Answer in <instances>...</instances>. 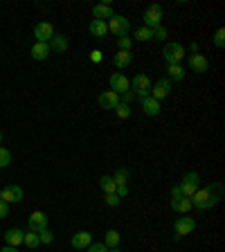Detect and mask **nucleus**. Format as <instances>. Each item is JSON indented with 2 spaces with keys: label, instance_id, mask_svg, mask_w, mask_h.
I'll return each instance as SVG.
<instances>
[{
  "label": "nucleus",
  "instance_id": "obj_1",
  "mask_svg": "<svg viewBox=\"0 0 225 252\" xmlns=\"http://www.w3.org/2000/svg\"><path fill=\"white\" fill-rule=\"evenodd\" d=\"M223 198V185L221 183H214L210 187H203V189H196V194L192 196V207L200 212H207L212 207L219 205V200Z\"/></svg>",
  "mask_w": 225,
  "mask_h": 252
},
{
  "label": "nucleus",
  "instance_id": "obj_2",
  "mask_svg": "<svg viewBox=\"0 0 225 252\" xmlns=\"http://www.w3.org/2000/svg\"><path fill=\"white\" fill-rule=\"evenodd\" d=\"M106 25H108L110 34H115V36H129V32H131V21L120 14H115L110 21H106Z\"/></svg>",
  "mask_w": 225,
  "mask_h": 252
},
{
  "label": "nucleus",
  "instance_id": "obj_3",
  "mask_svg": "<svg viewBox=\"0 0 225 252\" xmlns=\"http://www.w3.org/2000/svg\"><path fill=\"white\" fill-rule=\"evenodd\" d=\"M131 93L135 94V97H140V99L142 97H149V93H151V79L144 72H137L131 81Z\"/></svg>",
  "mask_w": 225,
  "mask_h": 252
},
{
  "label": "nucleus",
  "instance_id": "obj_4",
  "mask_svg": "<svg viewBox=\"0 0 225 252\" xmlns=\"http://www.w3.org/2000/svg\"><path fill=\"white\" fill-rule=\"evenodd\" d=\"M162 57H164V61H167V65H171V63H180L183 57H185V45L178 43V41L167 43L164 50H162Z\"/></svg>",
  "mask_w": 225,
  "mask_h": 252
},
{
  "label": "nucleus",
  "instance_id": "obj_5",
  "mask_svg": "<svg viewBox=\"0 0 225 252\" xmlns=\"http://www.w3.org/2000/svg\"><path fill=\"white\" fill-rule=\"evenodd\" d=\"M180 189H183V194L187 196V198H192V196L196 194V189H200V176L196 171L185 173L183 180H180Z\"/></svg>",
  "mask_w": 225,
  "mask_h": 252
},
{
  "label": "nucleus",
  "instance_id": "obj_6",
  "mask_svg": "<svg viewBox=\"0 0 225 252\" xmlns=\"http://www.w3.org/2000/svg\"><path fill=\"white\" fill-rule=\"evenodd\" d=\"M194 230H196V220L192 219V216H180V219H176V223H173V236H176V239H183V236L192 234Z\"/></svg>",
  "mask_w": 225,
  "mask_h": 252
},
{
  "label": "nucleus",
  "instance_id": "obj_7",
  "mask_svg": "<svg viewBox=\"0 0 225 252\" xmlns=\"http://www.w3.org/2000/svg\"><path fill=\"white\" fill-rule=\"evenodd\" d=\"M142 18H144V27H149V30L160 27L162 25V7L160 5H149Z\"/></svg>",
  "mask_w": 225,
  "mask_h": 252
},
{
  "label": "nucleus",
  "instance_id": "obj_8",
  "mask_svg": "<svg viewBox=\"0 0 225 252\" xmlns=\"http://www.w3.org/2000/svg\"><path fill=\"white\" fill-rule=\"evenodd\" d=\"M54 34H57V32H54L52 23H47V21L36 23V27H34V38H36V43H50Z\"/></svg>",
  "mask_w": 225,
  "mask_h": 252
},
{
  "label": "nucleus",
  "instance_id": "obj_9",
  "mask_svg": "<svg viewBox=\"0 0 225 252\" xmlns=\"http://www.w3.org/2000/svg\"><path fill=\"white\" fill-rule=\"evenodd\" d=\"M0 200L7 205L11 203H21L23 200V189L18 187V185H7V187L0 189Z\"/></svg>",
  "mask_w": 225,
  "mask_h": 252
},
{
  "label": "nucleus",
  "instance_id": "obj_10",
  "mask_svg": "<svg viewBox=\"0 0 225 252\" xmlns=\"http://www.w3.org/2000/svg\"><path fill=\"white\" fill-rule=\"evenodd\" d=\"M108 84H110V90H113V93H117V94H124V93H129V90H131V81H129V79H126L122 72H113V74H110Z\"/></svg>",
  "mask_w": 225,
  "mask_h": 252
},
{
  "label": "nucleus",
  "instance_id": "obj_11",
  "mask_svg": "<svg viewBox=\"0 0 225 252\" xmlns=\"http://www.w3.org/2000/svg\"><path fill=\"white\" fill-rule=\"evenodd\" d=\"M169 93H171V81L169 79H158L156 84H151V97L156 101H162L164 97H169Z\"/></svg>",
  "mask_w": 225,
  "mask_h": 252
},
{
  "label": "nucleus",
  "instance_id": "obj_12",
  "mask_svg": "<svg viewBox=\"0 0 225 252\" xmlns=\"http://www.w3.org/2000/svg\"><path fill=\"white\" fill-rule=\"evenodd\" d=\"M187 65H189V70H194V72H198V74L210 70V61H207V57H203V54H189Z\"/></svg>",
  "mask_w": 225,
  "mask_h": 252
},
{
  "label": "nucleus",
  "instance_id": "obj_13",
  "mask_svg": "<svg viewBox=\"0 0 225 252\" xmlns=\"http://www.w3.org/2000/svg\"><path fill=\"white\" fill-rule=\"evenodd\" d=\"M97 101H99V106L104 110H115V106L120 104V94L113 93V90H104V93L97 97Z\"/></svg>",
  "mask_w": 225,
  "mask_h": 252
},
{
  "label": "nucleus",
  "instance_id": "obj_14",
  "mask_svg": "<svg viewBox=\"0 0 225 252\" xmlns=\"http://www.w3.org/2000/svg\"><path fill=\"white\" fill-rule=\"evenodd\" d=\"M72 248L74 250H86V248L93 243V234H90L88 230H81V232H77V234H72Z\"/></svg>",
  "mask_w": 225,
  "mask_h": 252
},
{
  "label": "nucleus",
  "instance_id": "obj_15",
  "mask_svg": "<svg viewBox=\"0 0 225 252\" xmlns=\"http://www.w3.org/2000/svg\"><path fill=\"white\" fill-rule=\"evenodd\" d=\"M115 16V11H113V7L108 5V2H101V5H95L93 7V18L95 21H110Z\"/></svg>",
  "mask_w": 225,
  "mask_h": 252
},
{
  "label": "nucleus",
  "instance_id": "obj_16",
  "mask_svg": "<svg viewBox=\"0 0 225 252\" xmlns=\"http://www.w3.org/2000/svg\"><path fill=\"white\" fill-rule=\"evenodd\" d=\"M140 108L144 110L149 117L160 115V110H162V108H160V101H156L151 94H149V97H142V99H140Z\"/></svg>",
  "mask_w": 225,
  "mask_h": 252
},
{
  "label": "nucleus",
  "instance_id": "obj_17",
  "mask_svg": "<svg viewBox=\"0 0 225 252\" xmlns=\"http://www.w3.org/2000/svg\"><path fill=\"white\" fill-rule=\"evenodd\" d=\"M27 223H30V230L41 232V230L47 227V216L43 214V212H32L30 219H27Z\"/></svg>",
  "mask_w": 225,
  "mask_h": 252
},
{
  "label": "nucleus",
  "instance_id": "obj_18",
  "mask_svg": "<svg viewBox=\"0 0 225 252\" xmlns=\"http://www.w3.org/2000/svg\"><path fill=\"white\" fill-rule=\"evenodd\" d=\"M171 210L178 212V214H189V212H192V198H187V196L171 198Z\"/></svg>",
  "mask_w": 225,
  "mask_h": 252
},
{
  "label": "nucleus",
  "instance_id": "obj_19",
  "mask_svg": "<svg viewBox=\"0 0 225 252\" xmlns=\"http://www.w3.org/2000/svg\"><path fill=\"white\" fill-rule=\"evenodd\" d=\"M50 57V43H34L32 45V59L34 61H45Z\"/></svg>",
  "mask_w": 225,
  "mask_h": 252
},
{
  "label": "nucleus",
  "instance_id": "obj_20",
  "mask_svg": "<svg viewBox=\"0 0 225 252\" xmlns=\"http://www.w3.org/2000/svg\"><path fill=\"white\" fill-rule=\"evenodd\" d=\"M23 234H25V232L18 230V227H11V230H7V232H5V241H7V246L18 248V246L23 243Z\"/></svg>",
  "mask_w": 225,
  "mask_h": 252
},
{
  "label": "nucleus",
  "instance_id": "obj_21",
  "mask_svg": "<svg viewBox=\"0 0 225 252\" xmlns=\"http://www.w3.org/2000/svg\"><path fill=\"white\" fill-rule=\"evenodd\" d=\"M68 50V36L65 34H54L50 41V52H65Z\"/></svg>",
  "mask_w": 225,
  "mask_h": 252
},
{
  "label": "nucleus",
  "instance_id": "obj_22",
  "mask_svg": "<svg viewBox=\"0 0 225 252\" xmlns=\"http://www.w3.org/2000/svg\"><path fill=\"white\" fill-rule=\"evenodd\" d=\"M88 32L93 34L95 38H104L106 34H108V25H106L104 21H90V25H88Z\"/></svg>",
  "mask_w": 225,
  "mask_h": 252
},
{
  "label": "nucleus",
  "instance_id": "obj_23",
  "mask_svg": "<svg viewBox=\"0 0 225 252\" xmlns=\"http://www.w3.org/2000/svg\"><path fill=\"white\" fill-rule=\"evenodd\" d=\"M167 74H169V81H183L185 79V68L180 65V63H171V65H167Z\"/></svg>",
  "mask_w": 225,
  "mask_h": 252
},
{
  "label": "nucleus",
  "instance_id": "obj_24",
  "mask_svg": "<svg viewBox=\"0 0 225 252\" xmlns=\"http://www.w3.org/2000/svg\"><path fill=\"white\" fill-rule=\"evenodd\" d=\"M131 61H133V54L131 52H120V50H117V54L113 57V65H115V68H120V70H124L126 65H131Z\"/></svg>",
  "mask_w": 225,
  "mask_h": 252
},
{
  "label": "nucleus",
  "instance_id": "obj_25",
  "mask_svg": "<svg viewBox=\"0 0 225 252\" xmlns=\"http://www.w3.org/2000/svg\"><path fill=\"white\" fill-rule=\"evenodd\" d=\"M120 241H122L120 232H117V230H108L104 234V241H101V243H104L106 248H120Z\"/></svg>",
  "mask_w": 225,
  "mask_h": 252
},
{
  "label": "nucleus",
  "instance_id": "obj_26",
  "mask_svg": "<svg viewBox=\"0 0 225 252\" xmlns=\"http://www.w3.org/2000/svg\"><path fill=\"white\" fill-rule=\"evenodd\" d=\"M99 187H101V191H104V196H106V194H115L117 185H115V180H113V176H101Z\"/></svg>",
  "mask_w": 225,
  "mask_h": 252
},
{
  "label": "nucleus",
  "instance_id": "obj_27",
  "mask_svg": "<svg viewBox=\"0 0 225 252\" xmlns=\"http://www.w3.org/2000/svg\"><path fill=\"white\" fill-rule=\"evenodd\" d=\"M23 243H25V246L30 248V250L38 248V246H41V241H38V232H34V230L25 232V234H23Z\"/></svg>",
  "mask_w": 225,
  "mask_h": 252
},
{
  "label": "nucleus",
  "instance_id": "obj_28",
  "mask_svg": "<svg viewBox=\"0 0 225 252\" xmlns=\"http://www.w3.org/2000/svg\"><path fill=\"white\" fill-rule=\"evenodd\" d=\"M133 41H140V43L151 41V30H149V27H137V30L133 32Z\"/></svg>",
  "mask_w": 225,
  "mask_h": 252
},
{
  "label": "nucleus",
  "instance_id": "obj_29",
  "mask_svg": "<svg viewBox=\"0 0 225 252\" xmlns=\"http://www.w3.org/2000/svg\"><path fill=\"white\" fill-rule=\"evenodd\" d=\"M131 47H133L131 36H117V50L120 52H131Z\"/></svg>",
  "mask_w": 225,
  "mask_h": 252
},
{
  "label": "nucleus",
  "instance_id": "obj_30",
  "mask_svg": "<svg viewBox=\"0 0 225 252\" xmlns=\"http://www.w3.org/2000/svg\"><path fill=\"white\" fill-rule=\"evenodd\" d=\"M113 180H115L117 187H120V185H126V183H129V169L120 167V169L115 171V176H113Z\"/></svg>",
  "mask_w": 225,
  "mask_h": 252
},
{
  "label": "nucleus",
  "instance_id": "obj_31",
  "mask_svg": "<svg viewBox=\"0 0 225 252\" xmlns=\"http://www.w3.org/2000/svg\"><path fill=\"white\" fill-rule=\"evenodd\" d=\"M115 113H117L120 120H129V117H131V106L124 104V101H120V104L115 106Z\"/></svg>",
  "mask_w": 225,
  "mask_h": 252
},
{
  "label": "nucleus",
  "instance_id": "obj_32",
  "mask_svg": "<svg viewBox=\"0 0 225 252\" xmlns=\"http://www.w3.org/2000/svg\"><path fill=\"white\" fill-rule=\"evenodd\" d=\"M38 241H41V246H50V243L54 241V234L50 227H45V230L38 232Z\"/></svg>",
  "mask_w": 225,
  "mask_h": 252
},
{
  "label": "nucleus",
  "instance_id": "obj_33",
  "mask_svg": "<svg viewBox=\"0 0 225 252\" xmlns=\"http://www.w3.org/2000/svg\"><path fill=\"white\" fill-rule=\"evenodd\" d=\"M167 36H169V32L164 30L162 25L153 27V30H151V38H156V41H167Z\"/></svg>",
  "mask_w": 225,
  "mask_h": 252
},
{
  "label": "nucleus",
  "instance_id": "obj_34",
  "mask_svg": "<svg viewBox=\"0 0 225 252\" xmlns=\"http://www.w3.org/2000/svg\"><path fill=\"white\" fill-rule=\"evenodd\" d=\"M11 162V151L5 147H0V169H5Z\"/></svg>",
  "mask_w": 225,
  "mask_h": 252
},
{
  "label": "nucleus",
  "instance_id": "obj_35",
  "mask_svg": "<svg viewBox=\"0 0 225 252\" xmlns=\"http://www.w3.org/2000/svg\"><path fill=\"white\" fill-rule=\"evenodd\" d=\"M214 45L219 47V50H223V47H225V30H223V27H219V30H216V34H214Z\"/></svg>",
  "mask_w": 225,
  "mask_h": 252
},
{
  "label": "nucleus",
  "instance_id": "obj_36",
  "mask_svg": "<svg viewBox=\"0 0 225 252\" xmlns=\"http://www.w3.org/2000/svg\"><path fill=\"white\" fill-rule=\"evenodd\" d=\"M120 196H117V194H106L104 196V203L106 205H108V207H117V205H120Z\"/></svg>",
  "mask_w": 225,
  "mask_h": 252
},
{
  "label": "nucleus",
  "instance_id": "obj_37",
  "mask_svg": "<svg viewBox=\"0 0 225 252\" xmlns=\"http://www.w3.org/2000/svg\"><path fill=\"white\" fill-rule=\"evenodd\" d=\"M86 252H108V248H106L104 243H90V246L86 248Z\"/></svg>",
  "mask_w": 225,
  "mask_h": 252
},
{
  "label": "nucleus",
  "instance_id": "obj_38",
  "mask_svg": "<svg viewBox=\"0 0 225 252\" xmlns=\"http://www.w3.org/2000/svg\"><path fill=\"white\" fill-rule=\"evenodd\" d=\"M7 216H9V205L0 200V219H7Z\"/></svg>",
  "mask_w": 225,
  "mask_h": 252
},
{
  "label": "nucleus",
  "instance_id": "obj_39",
  "mask_svg": "<svg viewBox=\"0 0 225 252\" xmlns=\"http://www.w3.org/2000/svg\"><path fill=\"white\" fill-rule=\"evenodd\" d=\"M115 194L120 196V198H126V196H129V187H126V185H120V187L115 189Z\"/></svg>",
  "mask_w": 225,
  "mask_h": 252
},
{
  "label": "nucleus",
  "instance_id": "obj_40",
  "mask_svg": "<svg viewBox=\"0 0 225 252\" xmlns=\"http://www.w3.org/2000/svg\"><path fill=\"white\" fill-rule=\"evenodd\" d=\"M180 196H185L183 189H180V185H173L171 187V198H180Z\"/></svg>",
  "mask_w": 225,
  "mask_h": 252
},
{
  "label": "nucleus",
  "instance_id": "obj_41",
  "mask_svg": "<svg viewBox=\"0 0 225 252\" xmlns=\"http://www.w3.org/2000/svg\"><path fill=\"white\" fill-rule=\"evenodd\" d=\"M90 61H93V63H99L101 61V50H93V52H90Z\"/></svg>",
  "mask_w": 225,
  "mask_h": 252
},
{
  "label": "nucleus",
  "instance_id": "obj_42",
  "mask_svg": "<svg viewBox=\"0 0 225 252\" xmlns=\"http://www.w3.org/2000/svg\"><path fill=\"white\" fill-rule=\"evenodd\" d=\"M189 52H192V54H198V43H196V41H192V45H189Z\"/></svg>",
  "mask_w": 225,
  "mask_h": 252
},
{
  "label": "nucleus",
  "instance_id": "obj_43",
  "mask_svg": "<svg viewBox=\"0 0 225 252\" xmlns=\"http://www.w3.org/2000/svg\"><path fill=\"white\" fill-rule=\"evenodd\" d=\"M0 252H18V248H11V246H5Z\"/></svg>",
  "mask_w": 225,
  "mask_h": 252
},
{
  "label": "nucleus",
  "instance_id": "obj_44",
  "mask_svg": "<svg viewBox=\"0 0 225 252\" xmlns=\"http://www.w3.org/2000/svg\"><path fill=\"white\" fill-rule=\"evenodd\" d=\"M108 252H122L120 248H108Z\"/></svg>",
  "mask_w": 225,
  "mask_h": 252
},
{
  "label": "nucleus",
  "instance_id": "obj_45",
  "mask_svg": "<svg viewBox=\"0 0 225 252\" xmlns=\"http://www.w3.org/2000/svg\"><path fill=\"white\" fill-rule=\"evenodd\" d=\"M0 142H2V133H0Z\"/></svg>",
  "mask_w": 225,
  "mask_h": 252
},
{
  "label": "nucleus",
  "instance_id": "obj_46",
  "mask_svg": "<svg viewBox=\"0 0 225 252\" xmlns=\"http://www.w3.org/2000/svg\"><path fill=\"white\" fill-rule=\"evenodd\" d=\"M0 236H2V232H0Z\"/></svg>",
  "mask_w": 225,
  "mask_h": 252
}]
</instances>
